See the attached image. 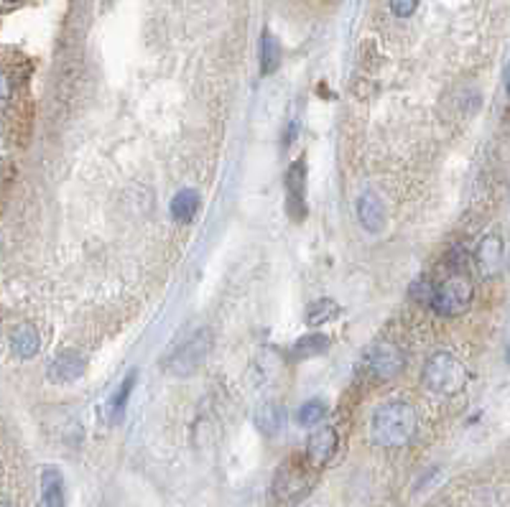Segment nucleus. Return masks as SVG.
<instances>
[{
    "label": "nucleus",
    "mask_w": 510,
    "mask_h": 507,
    "mask_svg": "<svg viewBox=\"0 0 510 507\" xmlns=\"http://www.w3.org/2000/svg\"><path fill=\"white\" fill-rule=\"evenodd\" d=\"M358 217H360V225H363L368 232H380L383 225H386V210H383V201L378 200L373 191H368L360 197L358 201Z\"/></svg>",
    "instance_id": "nucleus-12"
},
{
    "label": "nucleus",
    "mask_w": 510,
    "mask_h": 507,
    "mask_svg": "<svg viewBox=\"0 0 510 507\" xmlns=\"http://www.w3.org/2000/svg\"><path fill=\"white\" fill-rule=\"evenodd\" d=\"M339 317V304L332 301V298H319L314 301L309 308H307V324L309 327H322L327 321H335Z\"/></svg>",
    "instance_id": "nucleus-17"
},
{
    "label": "nucleus",
    "mask_w": 510,
    "mask_h": 507,
    "mask_svg": "<svg viewBox=\"0 0 510 507\" xmlns=\"http://www.w3.org/2000/svg\"><path fill=\"white\" fill-rule=\"evenodd\" d=\"M417 411L406 401H388L378 405L370 418V436L378 446L398 449L417 436Z\"/></svg>",
    "instance_id": "nucleus-1"
},
{
    "label": "nucleus",
    "mask_w": 510,
    "mask_h": 507,
    "mask_svg": "<svg viewBox=\"0 0 510 507\" xmlns=\"http://www.w3.org/2000/svg\"><path fill=\"white\" fill-rule=\"evenodd\" d=\"M135 385V373H131L125 377V383L118 387V393L110 398V418H113V424H118L125 414V405H128V398H131V390Z\"/></svg>",
    "instance_id": "nucleus-20"
},
{
    "label": "nucleus",
    "mask_w": 510,
    "mask_h": 507,
    "mask_svg": "<svg viewBox=\"0 0 510 507\" xmlns=\"http://www.w3.org/2000/svg\"><path fill=\"white\" fill-rule=\"evenodd\" d=\"M255 426L263 436H276L279 428H281V411L276 403H263L258 411H255Z\"/></svg>",
    "instance_id": "nucleus-16"
},
{
    "label": "nucleus",
    "mask_w": 510,
    "mask_h": 507,
    "mask_svg": "<svg viewBox=\"0 0 510 507\" xmlns=\"http://www.w3.org/2000/svg\"><path fill=\"white\" fill-rule=\"evenodd\" d=\"M421 383L436 395H456L470 383V370L452 352H434L421 370Z\"/></svg>",
    "instance_id": "nucleus-2"
},
{
    "label": "nucleus",
    "mask_w": 510,
    "mask_h": 507,
    "mask_svg": "<svg viewBox=\"0 0 510 507\" xmlns=\"http://www.w3.org/2000/svg\"><path fill=\"white\" fill-rule=\"evenodd\" d=\"M309 464H299L294 459L281 464V469L276 472V480H273V494H276L279 500H283V502H296V500H301L304 494L309 492Z\"/></svg>",
    "instance_id": "nucleus-5"
},
{
    "label": "nucleus",
    "mask_w": 510,
    "mask_h": 507,
    "mask_svg": "<svg viewBox=\"0 0 510 507\" xmlns=\"http://www.w3.org/2000/svg\"><path fill=\"white\" fill-rule=\"evenodd\" d=\"M41 507H64V480L54 467L41 472Z\"/></svg>",
    "instance_id": "nucleus-13"
},
{
    "label": "nucleus",
    "mask_w": 510,
    "mask_h": 507,
    "mask_svg": "<svg viewBox=\"0 0 510 507\" xmlns=\"http://www.w3.org/2000/svg\"><path fill=\"white\" fill-rule=\"evenodd\" d=\"M403 365H406V355L398 345H390V342H380L376 347L368 352L365 357V367L368 373L373 375L376 380H390L401 373Z\"/></svg>",
    "instance_id": "nucleus-6"
},
{
    "label": "nucleus",
    "mask_w": 510,
    "mask_h": 507,
    "mask_svg": "<svg viewBox=\"0 0 510 507\" xmlns=\"http://www.w3.org/2000/svg\"><path fill=\"white\" fill-rule=\"evenodd\" d=\"M390 11L398 15V18H408V15L417 11L418 0H388Z\"/></svg>",
    "instance_id": "nucleus-22"
},
{
    "label": "nucleus",
    "mask_w": 510,
    "mask_h": 507,
    "mask_svg": "<svg viewBox=\"0 0 510 507\" xmlns=\"http://www.w3.org/2000/svg\"><path fill=\"white\" fill-rule=\"evenodd\" d=\"M327 414H329L327 403L314 398V401H307L299 408L296 421H299V426H317V424H322L324 418H327Z\"/></svg>",
    "instance_id": "nucleus-19"
},
{
    "label": "nucleus",
    "mask_w": 510,
    "mask_h": 507,
    "mask_svg": "<svg viewBox=\"0 0 510 507\" xmlns=\"http://www.w3.org/2000/svg\"><path fill=\"white\" fill-rule=\"evenodd\" d=\"M337 446H339V436L332 426L317 428L307 441V464L314 469H322L324 464L332 462Z\"/></svg>",
    "instance_id": "nucleus-10"
},
{
    "label": "nucleus",
    "mask_w": 510,
    "mask_h": 507,
    "mask_svg": "<svg viewBox=\"0 0 510 507\" xmlns=\"http://www.w3.org/2000/svg\"><path fill=\"white\" fill-rule=\"evenodd\" d=\"M200 210V194L194 189H181L172 200V214L179 222H189Z\"/></svg>",
    "instance_id": "nucleus-15"
},
{
    "label": "nucleus",
    "mask_w": 510,
    "mask_h": 507,
    "mask_svg": "<svg viewBox=\"0 0 510 507\" xmlns=\"http://www.w3.org/2000/svg\"><path fill=\"white\" fill-rule=\"evenodd\" d=\"M475 266L480 270L483 278H497L503 273V266H505V245H503V238L497 232H487L477 250H475Z\"/></svg>",
    "instance_id": "nucleus-7"
},
{
    "label": "nucleus",
    "mask_w": 510,
    "mask_h": 507,
    "mask_svg": "<svg viewBox=\"0 0 510 507\" xmlns=\"http://www.w3.org/2000/svg\"><path fill=\"white\" fill-rule=\"evenodd\" d=\"M11 97H14V82H11V77L0 69V110L8 107Z\"/></svg>",
    "instance_id": "nucleus-21"
},
{
    "label": "nucleus",
    "mask_w": 510,
    "mask_h": 507,
    "mask_svg": "<svg viewBox=\"0 0 510 507\" xmlns=\"http://www.w3.org/2000/svg\"><path fill=\"white\" fill-rule=\"evenodd\" d=\"M0 3H5V5H15V3H24V0H0Z\"/></svg>",
    "instance_id": "nucleus-23"
},
{
    "label": "nucleus",
    "mask_w": 510,
    "mask_h": 507,
    "mask_svg": "<svg viewBox=\"0 0 510 507\" xmlns=\"http://www.w3.org/2000/svg\"><path fill=\"white\" fill-rule=\"evenodd\" d=\"M279 64H281V46L270 34H266L263 41H260V72L273 74L279 69Z\"/></svg>",
    "instance_id": "nucleus-18"
},
{
    "label": "nucleus",
    "mask_w": 510,
    "mask_h": 507,
    "mask_svg": "<svg viewBox=\"0 0 510 507\" xmlns=\"http://www.w3.org/2000/svg\"><path fill=\"white\" fill-rule=\"evenodd\" d=\"M329 349V336L324 334H307V336H299L296 345L291 347V357L294 360H311V357H319Z\"/></svg>",
    "instance_id": "nucleus-14"
},
{
    "label": "nucleus",
    "mask_w": 510,
    "mask_h": 507,
    "mask_svg": "<svg viewBox=\"0 0 510 507\" xmlns=\"http://www.w3.org/2000/svg\"><path fill=\"white\" fill-rule=\"evenodd\" d=\"M41 349V334L34 324H21L11 334V352L18 360H31Z\"/></svg>",
    "instance_id": "nucleus-11"
},
{
    "label": "nucleus",
    "mask_w": 510,
    "mask_h": 507,
    "mask_svg": "<svg viewBox=\"0 0 510 507\" xmlns=\"http://www.w3.org/2000/svg\"><path fill=\"white\" fill-rule=\"evenodd\" d=\"M286 212L294 219H301L307 214V163L299 159L286 171Z\"/></svg>",
    "instance_id": "nucleus-8"
},
{
    "label": "nucleus",
    "mask_w": 510,
    "mask_h": 507,
    "mask_svg": "<svg viewBox=\"0 0 510 507\" xmlns=\"http://www.w3.org/2000/svg\"><path fill=\"white\" fill-rule=\"evenodd\" d=\"M215 347V334L212 329H197V332L189 336L187 342H181L179 347L169 355L166 360V373L174 375V377H189L200 370L204 360L210 357V352Z\"/></svg>",
    "instance_id": "nucleus-4"
},
{
    "label": "nucleus",
    "mask_w": 510,
    "mask_h": 507,
    "mask_svg": "<svg viewBox=\"0 0 510 507\" xmlns=\"http://www.w3.org/2000/svg\"><path fill=\"white\" fill-rule=\"evenodd\" d=\"M475 301V286L465 273H452L442 283L431 286L429 304L439 317H459L472 307Z\"/></svg>",
    "instance_id": "nucleus-3"
},
{
    "label": "nucleus",
    "mask_w": 510,
    "mask_h": 507,
    "mask_svg": "<svg viewBox=\"0 0 510 507\" xmlns=\"http://www.w3.org/2000/svg\"><path fill=\"white\" fill-rule=\"evenodd\" d=\"M84 367H87V360L84 355H80L77 349H62L56 352L54 357L49 360V367H46V375L52 383H74L84 375Z\"/></svg>",
    "instance_id": "nucleus-9"
}]
</instances>
